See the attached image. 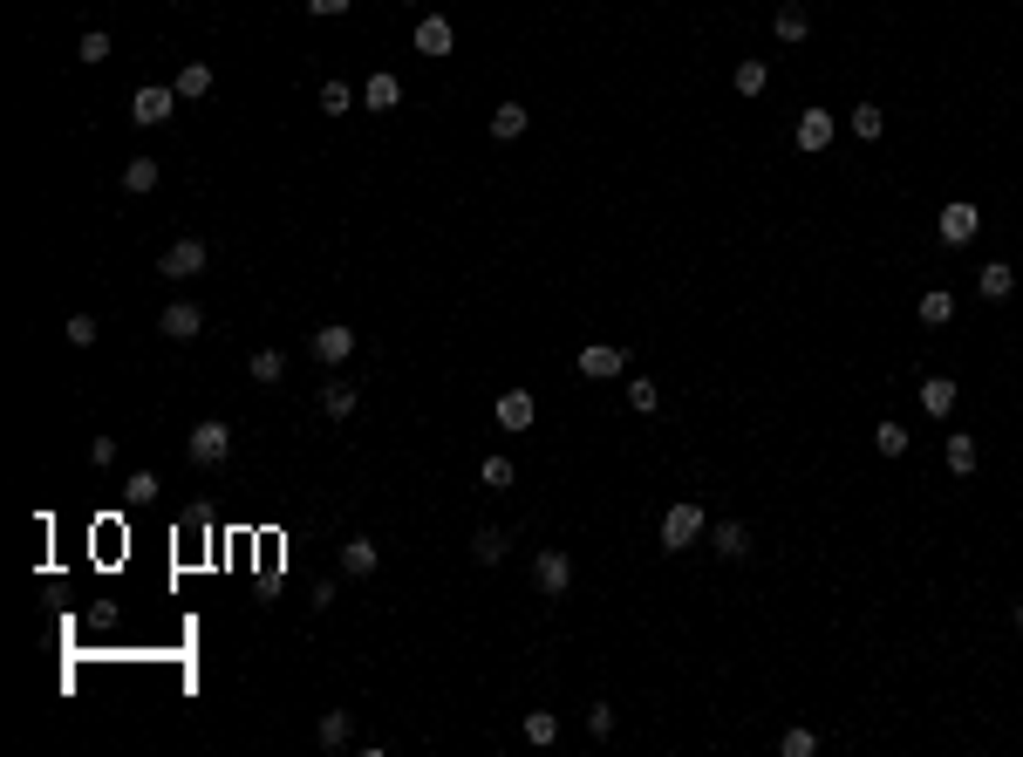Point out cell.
Listing matches in <instances>:
<instances>
[{"label":"cell","mask_w":1023,"mask_h":757,"mask_svg":"<svg viewBox=\"0 0 1023 757\" xmlns=\"http://www.w3.org/2000/svg\"><path fill=\"white\" fill-rule=\"evenodd\" d=\"M703 532H710L703 505H689V498H682V505H669V512H662V553H689Z\"/></svg>","instance_id":"cell-1"},{"label":"cell","mask_w":1023,"mask_h":757,"mask_svg":"<svg viewBox=\"0 0 1023 757\" xmlns=\"http://www.w3.org/2000/svg\"><path fill=\"white\" fill-rule=\"evenodd\" d=\"M185 457L198 464V471H205V464H226V457H232V423L205 417V423H198V430L185 437Z\"/></svg>","instance_id":"cell-2"},{"label":"cell","mask_w":1023,"mask_h":757,"mask_svg":"<svg viewBox=\"0 0 1023 757\" xmlns=\"http://www.w3.org/2000/svg\"><path fill=\"white\" fill-rule=\"evenodd\" d=\"M171 116H178V89H171V82H144V89L130 96V123H144V130H151V123H171Z\"/></svg>","instance_id":"cell-3"},{"label":"cell","mask_w":1023,"mask_h":757,"mask_svg":"<svg viewBox=\"0 0 1023 757\" xmlns=\"http://www.w3.org/2000/svg\"><path fill=\"white\" fill-rule=\"evenodd\" d=\"M935 232H942V246H969V239L983 232V212H976L969 198H948L942 212H935Z\"/></svg>","instance_id":"cell-4"},{"label":"cell","mask_w":1023,"mask_h":757,"mask_svg":"<svg viewBox=\"0 0 1023 757\" xmlns=\"http://www.w3.org/2000/svg\"><path fill=\"white\" fill-rule=\"evenodd\" d=\"M532 587L546 594V601H560L573 587V560L560 553V546H546V553H532Z\"/></svg>","instance_id":"cell-5"},{"label":"cell","mask_w":1023,"mask_h":757,"mask_svg":"<svg viewBox=\"0 0 1023 757\" xmlns=\"http://www.w3.org/2000/svg\"><path fill=\"white\" fill-rule=\"evenodd\" d=\"M157 273H164V280H198V273H205V239H178V246H164Z\"/></svg>","instance_id":"cell-6"},{"label":"cell","mask_w":1023,"mask_h":757,"mask_svg":"<svg viewBox=\"0 0 1023 757\" xmlns=\"http://www.w3.org/2000/svg\"><path fill=\"white\" fill-rule=\"evenodd\" d=\"M307 348H314V362H328V369H341V362L355 355V328H341V321H328V328H314V335H307Z\"/></svg>","instance_id":"cell-7"},{"label":"cell","mask_w":1023,"mask_h":757,"mask_svg":"<svg viewBox=\"0 0 1023 757\" xmlns=\"http://www.w3.org/2000/svg\"><path fill=\"white\" fill-rule=\"evenodd\" d=\"M792 137H798V151H805V157H819V151H826V144L839 137V116H833V110H805Z\"/></svg>","instance_id":"cell-8"},{"label":"cell","mask_w":1023,"mask_h":757,"mask_svg":"<svg viewBox=\"0 0 1023 757\" xmlns=\"http://www.w3.org/2000/svg\"><path fill=\"white\" fill-rule=\"evenodd\" d=\"M573 369H580V376H594V382H607V376H621V369H628V355H621L614 341H587Z\"/></svg>","instance_id":"cell-9"},{"label":"cell","mask_w":1023,"mask_h":757,"mask_svg":"<svg viewBox=\"0 0 1023 757\" xmlns=\"http://www.w3.org/2000/svg\"><path fill=\"white\" fill-rule=\"evenodd\" d=\"M410 41H417V55L437 62V55H451V48H457V28L444 21V14H417V35H410Z\"/></svg>","instance_id":"cell-10"},{"label":"cell","mask_w":1023,"mask_h":757,"mask_svg":"<svg viewBox=\"0 0 1023 757\" xmlns=\"http://www.w3.org/2000/svg\"><path fill=\"white\" fill-rule=\"evenodd\" d=\"M157 328L171 341H191V335H205V307H191V301H171L164 314H157Z\"/></svg>","instance_id":"cell-11"},{"label":"cell","mask_w":1023,"mask_h":757,"mask_svg":"<svg viewBox=\"0 0 1023 757\" xmlns=\"http://www.w3.org/2000/svg\"><path fill=\"white\" fill-rule=\"evenodd\" d=\"M710 546H717V560H751V526L744 519H717L710 526Z\"/></svg>","instance_id":"cell-12"},{"label":"cell","mask_w":1023,"mask_h":757,"mask_svg":"<svg viewBox=\"0 0 1023 757\" xmlns=\"http://www.w3.org/2000/svg\"><path fill=\"white\" fill-rule=\"evenodd\" d=\"M396 103H403V82L389 76V69H376V76L362 82V110H369V116H389Z\"/></svg>","instance_id":"cell-13"},{"label":"cell","mask_w":1023,"mask_h":757,"mask_svg":"<svg viewBox=\"0 0 1023 757\" xmlns=\"http://www.w3.org/2000/svg\"><path fill=\"white\" fill-rule=\"evenodd\" d=\"M382 567V546L369 539V532H355L348 546H341V573H355V580H369V573Z\"/></svg>","instance_id":"cell-14"},{"label":"cell","mask_w":1023,"mask_h":757,"mask_svg":"<svg viewBox=\"0 0 1023 757\" xmlns=\"http://www.w3.org/2000/svg\"><path fill=\"white\" fill-rule=\"evenodd\" d=\"M976 287H983V301H1010V294H1017V266H1010V260H989L983 273H976Z\"/></svg>","instance_id":"cell-15"},{"label":"cell","mask_w":1023,"mask_h":757,"mask_svg":"<svg viewBox=\"0 0 1023 757\" xmlns=\"http://www.w3.org/2000/svg\"><path fill=\"white\" fill-rule=\"evenodd\" d=\"M498 430H532V389H505L498 396Z\"/></svg>","instance_id":"cell-16"},{"label":"cell","mask_w":1023,"mask_h":757,"mask_svg":"<svg viewBox=\"0 0 1023 757\" xmlns=\"http://www.w3.org/2000/svg\"><path fill=\"white\" fill-rule=\"evenodd\" d=\"M212 82H219V76H212V69H205V62H185V69H178V82H171V89H178V103H205V96H212Z\"/></svg>","instance_id":"cell-17"},{"label":"cell","mask_w":1023,"mask_h":757,"mask_svg":"<svg viewBox=\"0 0 1023 757\" xmlns=\"http://www.w3.org/2000/svg\"><path fill=\"white\" fill-rule=\"evenodd\" d=\"M526 123H532L526 103H498V110H492V137H498V144H512V137H526Z\"/></svg>","instance_id":"cell-18"},{"label":"cell","mask_w":1023,"mask_h":757,"mask_svg":"<svg viewBox=\"0 0 1023 757\" xmlns=\"http://www.w3.org/2000/svg\"><path fill=\"white\" fill-rule=\"evenodd\" d=\"M955 396H962V389H955L948 376H928V382H921V410H928V417H948V410H955Z\"/></svg>","instance_id":"cell-19"},{"label":"cell","mask_w":1023,"mask_h":757,"mask_svg":"<svg viewBox=\"0 0 1023 757\" xmlns=\"http://www.w3.org/2000/svg\"><path fill=\"white\" fill-rule=\"evenodd\" d=\"M471 553H478V567H498V560L512 553V539H505L498 526H478V532H471Z\"/></svg>","instance_id":"cell-20"},{"label":"cell","mask_w":1023,"mask_h":757,"mask_svg":"<svg viewBox=\"0 0 1023 757\" xmlns=\"http://www.w3.org/2000/svg\"><path fill=\"white\" fill-rule=\"evenodd\" d=\"M948 321H955V294L948 287H928L921 294V328H948Z\"/></svg>","instance_id":"cell-21"},{"label":"cell","mask_w":1023,"mask_h":757,"mask_svg":"<svg viewBox=\"0 0 1023 757\" xmlns=\"http://www.w3.org/2000/svg\"><path fill=\"white\" fill-rule=\"evenodd\" d=\"M873 451H880V457H908V423H901V417L873 423Z\"/></svg>","instance_id":"cell-22"},{"label":"cell","mask_w":1023,"mask_h":757,"mask_svg":"<svg viewBox=\"0 0 1023 757\" xmlns=\"http://www.w3.org/2000/svg\"><path fill=\"white\" fill-rule=\"evenodd\" d=\"M246 376L260 382V389H266V382H280V376H287V355H280V348H253V362H246Z\"/></svg>","instance_id":"cell-23"},{"label":"cell","mask_w":1023,"mask_h":757,"mask_svg":"<svg viewBox=\"0 0 1023 757\" xmlns=\"http://www.w3.org/2000/svg\"><path fill=\"white\" fill-rule=\"evenodd\" d=\"M730 82H737V96H751V103H758L764 89H771V69L751 55V62H737V76H730Z\"/></svg>","instance_id":"cell-24"},{"label":"cell","mask_w":1023,"mask_h":757,"mask_svg":"<svg viewBox=\"0 0 1023 757\" xmlns=\"http://www.w3.org/2000/svg\"><path fill=\"white\" fill-rule=\"evenodd\" d=\"M846 123H853V137H860V144H880V130H887V110H880V103H860V110L846 116Z\"/></svg>","instance_id":"cell-25"},{"label":"cell","mask_w":1023,"mask_h":757,"mask_svg":"<svg viewBox=\"0 0 1023 757\" xmlns=\"http://www.w3.org/2000/svg\"><path fill=\"white\" fill-rule=\"evenodd\" d=\"M942 457H948V471H955V478H969V471H976V437H969V430H955Z\"/></svg>","instance_id":"cell-26"},{"label":"cell","mask_w":1023,"mask_h":757,"mask_svg":"<svg viewBox=\"0 0 1023 757\" xmlns=\"http://www.w3.org/2000/svg\"><path fill=\"white\" fill-rule=\"evenodd\" d=\"M314 744H321V751H341V744H348V710H328V717L314 723Z\"/></svg>","instance_id":"cell-27"},{"label":"cell","mask_w":1023,"mask_h":757,"mask_svg":"<svg viewBox=\"0 0 1023 757\" xmlns=\"http://www.w3.org/2000/svg\"><path fill=\"white\" fill-rule=\"evenodd\" d=\"M771 28H778V41H805V35H812V14H805V7H778Z\"/></svg>","instance_id":"cell-28"},{"label":"cell","mask_w":1023,"mask_h":757,"mask_svg":"<svg viewBox=\"0 0 1023 757\" xmlns=\"http://www.w3.org/2000/svg\"><path fill=\"white\" fill-rule=\"evenodd\" d=\"M355 103H362V96H355L348 82H321V116H348Z\"/></svg>","instance_id":"cell-29"},{"label":"cell","mask_w":1023,"mask_h":757,"mask_svg":"<svg viewBox=\"0 0 1023 757\" xmlns=\"http://www.w3.org/2000/svg\"><path fill=\"white\" fill-rule=\"evenodd\" d=\"M553 737H560V717H553V710H526V744H539V751H546Z\"/></svg>","instance_id":"cell-30"},{"label":"cell","mask_w":1023,"mask_h":757,"mask_svg":"<svg viewBox=\"0 0 1023 757\" xmlns=\"http://www.w3.org/2000/svg\"><path fill=\"white\" fill-rule=\"evenodd\" d=\"M76 62H89V69H103V62H110V35H103V28H89V35L76 41Z\"/></svg>","instance_id":"cell-31"},{"label":"cell","mask_w":1023,"mask_h":757,"mask_svg":"<svg viewBox=\"0 0 1023 757\" xmlns=\"http://www.w3.org/2000/svg\"><path fill=\"white\" fill-rule=\"evenodd\" d=\"M123 191H157V164H151V157H130V164H123Z\"/></svg>","instance_id":"cell-32"},{"label":"cell","mask_w":1023,"mask_h":757,"mask_svg":"<svg viewBox=\"0 0 1023 757\" xmlns=\"http://www.w3.org/2000/svg\"><path fill=\"white\" fill-rule=\"evenodd\" d=\"M655 403H662V389H655L648 376H628V410H635V417H648Z\"/></svg>","instance_id":"cell-33"},{"label":"cell","mask_w":1023,"mask_h":757,"mask_svg":"<svg viewBox=\"0 0 1023 757\" xmlns=\"http://www.w3.org/2000/svg\"><path fill=\"white\" fill-rule=\"evenodd\" d=\"M478 485H485V492H505V485H512V457H485V464H478Z\"/></svg>","instance_id":"cell-34"},{"label":"cell","mask_w":1023,"mask_h":757,"mask_svg":"<svg viewBox=\"0 0 1023 757\" xmlns=\"http://www.w3.org/2000/svg\"><path fill=\"white\" fill-rule=\"evenodd\" d=\"M321 410H328V417H348V410H355V389H348V382H328V389H321Z\"/></svg>","instance_id":"cell-35"},{"label":"cell","mask_w":1023,"mask_h":757,"mask_svg":"<svg viewBox=\"0 0 1023 757\" xmlns=\"http://www.w3.org/2000/svg\"><path fill=\"white\" fill-rule=\"evenodd\" d=\"M778 751H785V757H812V751H819V737L798 723V730H785V737H778Z\"/></svg>","instance_id":"cell-36"},{"label":"cell","mask_w":1023,"mask_h":757,"mask_svg":"<svg viewBox=\"0 0 1023 757\" xmlns=\"http://www.w3.org/2000/svg\"><path fill=\"white\" fill-rule=\"evenodd\" d=\"M62 335L76 341V348H96V314H69V328Z\"/></svg>","instance_id":"cell-37"},{"label":"cell","mask_w":1023,"mask_h":757,"mask_svg":"<svg viewBox=\"0 0 1023 757\" xmlns=\"http://www.w3.org/2000/svg\"><path fill=\"white\" fill-rule=\"evenodd\" d=\"M587 730H594V737H614V710L594 703V710H587Z\"/></svg>","instance_id":"cell-38"},{"label":"cell","mask_w":1023,"mask_h":757,"mask_svg":"<svg viewBox=\"0 0 1023 757\" xmlns=\"http://www.w3.org/2000/svg\"><path fill=\"white\" fill-rule=\"evenodd\" d=\"M89 464H96V471H103V464H116V437H96V444H89Z\"/></svg>","instance_id":"cell-39"},{"label":"cell","mask_w":1023,"mask_h":757,"mask_svg":"<svg viewBox=\"0 0 1023 757\" xmlns=\"http://www.w3.org/2000/svg\"><path fill=\"white\" fill-rule=\"evenodd\" d=\"M307 14L314 21H335V14H348V0H307Z\"/></svg>","instance_id":"cell-40"},{"label":"cell","mask_w":1023,"mask_h":757,"mask_svg":"<svg viewBox=\"0 0 1023 757\" xmlns=\"http://www.w3.org/2000/svg\"><path fill=\"white\" fill-rule=\"evenodd\" d=\"M123 492H130V498H151L157 478H151V471H130V485H123Z\"/></svg>","instance_id":"cell-41"},{"label":"cell","mask_w":1023,"mask_h":757,"mask_svg":"<svg viewBox=\"0 0 1023 757\" xmlns=\"http://www.w3.org/2000/svg\"><path fill=\"white\" fill-rule=\"evenodd\" d=\"M1010 621H1017V628H1023V601H1017V614H1010Z\"/></svg>","instance_id":"cell-42"},{"label":"cell","mask_w":1023,"mask_h":757,"mask_svg":"<svg viewBox=\"0 0 1023 757\" xmlns=\"http://www.w3.org/2000/svg\"><path fill=\"white\" fill-rule=\"evenodd\" d=\"M410 7H423V0H410Z\"/></svg>","instance_id":"cell-43"}]
</instances>
